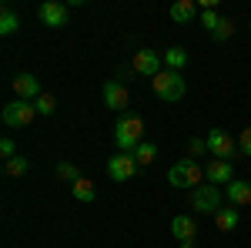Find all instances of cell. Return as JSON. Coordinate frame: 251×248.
Listing matches in <instances>:
<instances>
[{"instance_id": "4", "label": "cell", "mask_w": 251, "mask_h": 248, "mask_svg": "<svg viewBox=\"0 0 251 248\" xmlns=\"http://www.w3.org/2000/svg\"><path fill=\"white\" fill-rule=\"evenodd\" d=\"M34 117H37L34 101H20V97H14V101L3 108V124H7V128H27Z\"/></svg>"}, {"instance_id": "22", "label": "cell", "mask_w": 251, "mask_h": 248, "mask_svg": "<svg viewBox=\"0 0 251 248\" xmlns=\"http://www.w3.org/2000/svg\"><path fill=\"white\" fill-rule=\"evenodd\" d=\"M34 108H37V114H54V111H57V101H54V94H47V91H44V94L37 97V101H34Z\"/></svg>"}, {"instance_id": "15", "label": "cell", "mask_w": 251, "mask_h": 248, "mask_svg": "<svg viewBox=\"0 0 251 248\" xmlns=\"http://www.w3.org/2000/svg\"><path fill=\"white\" fill-rule=\"evenodd\" d=\"M238 221H241V215H238L234 205L214 211V225H218V231H234V228H238Z\"/></svg>"}, {"instance_id": "7", "label": "cell", "mask_w": 251, "mask_h": 248, "mask_svg": "<svg viewBox=\"0 0 251 248\" xmlns=\"http://www.w3.org/2000/svg\"><path fill=\"white\" fill-rule=\"evenodd\" d=\"M137 168H141V165L134 161V154L117 151V154H111V158H107V174H111L114 181H131V178L137 174Z\"/></svg>"}, {"instance_id": "26", "label": "cell", "mask_w": 251, "mask_h": 248, "mask_svg": "<svg viewBox=\"0 0 251 248\" xmlns=\"http://www.w3.org/2000/svg\"><path fill=\"white\" fill-rule=\"evenodd\" d=\"M0 154H3V161L17 158V144H14V138H3V141H0Z\"/></svg>"}, {"instance_id": "11", "label": "cell", "mask_w": 251, "mask_h": 248, "mask_svg": "<svg viewBox=\"0 0 251 248\" xmlns=\"http://www.w3.org/2000/svg\"><path fill=\"white\" fill-rule=\"evenodd\" d=\"M204 178H208V185H218V188H225V185H231L234 181V168L231 161H208V168H204Z\"/></svg>"}, {"instance_id": "19", "label": "cell", "mask_w": 251, "mask_h": 248, "mask_svg": "<svg viewBox=\"0 0 251 248\" xmlns=\"http://www.w3.org/2000/svg\"><path fill=\"white\" fill-rule=\"evenodd\" d=\"M154 158H157V144L154 141H141L134 148V161L144 168V165H154Z\"/></svg>"}, {"instance_id": "6", "label": "cell", "mask_w": 251, "mask_h": 248, "mask_svg": "<svg viewBox=\"0 0 251 248\" xmlns=\"http://www.w3.org/2000/svg\"><path fill=\"white\" fill-rule=\"evenodd\" d=\"M161 64H164V57H161V54L148 51V47H141V51H134V57H131V71L154 81V77L161 74Z\"/></svg>"}, {"instance_id": "9", "label": "cell", "mask_w": 251, "mask_h": 248, "mask_svg": "<svg viewBox=\"0 0 251 248\" xmlns=\"http://www.w3.org/2000/svg\"><path fill=\"white\" fill-rule=\"evenodd\" d=\"M100 94H104V104H107L111 111H127V104H131V91H127L121 81H107V84L100 87Z\"/></svg>"}, {"instance_id": "8", "label": "cell", "mask_w": 251, "mask_h": 248, "mask_svg": "<svg viewBox=\"0 0 251 248\" xmlns=\"http://www.w3.org/2000/svg\"><path fill=\"white\" fill-rule=\"evenodd\" d=\"M204 141H208V151H211L218 161H231V158H234V138H231L228 131H221V128H211Z\"/></svg>"}, {"instance_id": "2", "label": "cell", "mask_w": 251, "mask_h": 248, "mask_svg": "<svg viewBox=\"0 0 251 248\" xmlns=\"http://www.w3.org/2000/svg\"><path fill=\"white\" fill-rule=\"evenodd\" d=\"M151 87H154V94L161 97V101H168V104L181 101V97H184V91H188V84H184L181 71H161V74L151 81Z\"/></svg>"}, {"instance_id": "31", "label": "cell", "mask_w": 251, "mask_h": 248, "mask_svg": "<svg viewBox=\"0 0 251 248\" xmlns=\"http://www.w3.org/2000/svg\"><path fill=\"white\" fill-rule=\"evenodd\" d=\"M248 30H251V24H248Z\"/></svg>"}, {"instance_id": "14", "label": "cell", "mask_w": 251, "mask_h": 248, "mask_svg": "<svg viewBox=\"0 0 251 248\" xmlns=\"http://www.w3.org/2000/svg\"><path fill=\"white\" fill-rule=\"evenodd\" d=\"M171 231L177 242H194V235H198V221H194L191 215H174L171 218Z\"/></svg>"}, {"instance_id": "10", "label": "cell", "mask_w": 251, "mask_h": 248, "mask_svg": "<svg viewBox=\"0 0 251 248\" xmlns=\"http://www.w3.org/2000/svg\"><path fill=\"white\" fill-rule=\"evenodd\" d=\"M37 17H40V24H47V27H67L71 7H67V3H57V0H47L37 10Z\"/></svg>"}, {"instance_id": "18", "label": "cell", "mask_w": 251, "mask_h": 248, "mask_svg": "<svg viewBox=\"0 0 251 248\" xmlns=\"http://www.w3.org/2000/svg\"><path fill=\"white\" fill-rule=\"evenodd\" d=\"M161 57H164V64H168V71H181V67L188 64V51H184V47H168Z\"/></svg>"}, {"instance_id": "20", "label": "cell", "mask_w": 251, "mask_h": 248, "mask_svg": "<svg viewBox=\"0 0 251 248\" xmlns=\"http://www.w3.org/2000/svg\"><path fill=\"white\" fill-rule=\"evenodd\" d=\"M17 27H20V17L14 14V7H3L0 10V34L10 37V34H17Z\"/></svg>"}, {"instance_id": "16", "label": "cell", "mask_w": 251, "mask_h": 248, "mask_svg": "<svg viewBox=\"0 0 251 248\" xmlns=\"http://www.w3.org/2000/svg\"><path fill=\"white\" fill-rule=\"evenodd\" d=\"M71 194H74L77 201H84V205H91V201L97 198V188H94V181H91V178H80V181L71 185Z\"/></svg>"}, {"instance_id": "23", "label": "cell", "mask_w": 251, "mask_h": 248, "mask_svg": "<svg viewBox=\"0 0 251 248\" xmlns=\"http://www.w3.org/2000/svg\"><path fill=\"white\" fill-rule=\"evenodd\" d=\"M57 174L64 178V181H71V185L84 178V174H80V168H77V165H71V161H60V165H57Z\"/></svg>"}, {"instance_id": "27", "label": "cell", "mask_w": 251, "mask_h": 248, "mask_svg": "<svg viewBox=\"0 0 251 248\" xmlns=\"http://www.w3.org/2000/svg\"><path fill=\"white\" fill-rule=\"evenodd\" d=\"M238 148H241V151L251 158V124L245 128V131H241V138H238Z\"/></svg>"}, {"instance_id": "3", "label": "cell", "mask_w": 251, "mask_h": 248, "mask_svg": "<svg viewBox=\"0 0 251 248\" xmlns=\"http://www.w3.org/2000/svg\"><path fill=\"white\" fill-rule=\"evenodd\" d=\"M168 181H171L174 188H191L194 191V188L204 185V168L198 161H191V158L188 161H177L171 171H168Z\"/></svg>"}, {"instance_id": "1", "label": "cell", "mask_w": 251, "mask_h": 248, "mask_svg": "<svg viewBox=\"0 0 251 248\" xmlns=\"http://www.w3.org/2000/svg\"><path fill=\"white\" fill-rule=\"evenodd\" d=\"M114 141H117V151L134 154V148L144 141V121L137 114H121L114 124Z\"/></svg>"}, {"instance_id": "17", "label": "cell", "mask_w": 251, "mask_h": 248, "mask_svg": "<svg viewBox=\"0 0 251 248\" xmlns=\"http://www.w3.org/2000/svg\"><path fill=\"white\" fill-rule=\"evenodd\" d=\"M194 14H198L194 0H177V3H171V20L174 24H188V20H194Z\"/></svg>"}, {"instance_id": "29", "label": "cell", "mask_w": 251, "mask_h": 248, "mask_svg": "<svg viewBox=\"0 0 251 248\" xmlns=\"http://www.w3.org/2000/svg\"><path fill=\"white\" fill-rule=\"evenodd\" d=\"M181 248H198V245H194V242H181Z\"/></svg>"}, {"instance_id": "24", "label": "cell", "mask_w": 251, "mask_h": 248, "mask_svg": "<svg viewBox=\"0 0 251 248\" xmlns=\"http://www.w3.org/2000/svg\"><path fill=\"white\" fill-rule=\"evenodd\" d=\"M218 24H221L218 10H214V7H204V10H201V27H204L208 34H214V27H218Z\"/></svg>"}, {"instance_id": "13", "label": "cell", "mask_w": 251, "mask_h": 248, "mask_svg": "<svg viewBox=\"0 0 251 248\" xmlns=\"http://www.w3.org/2000/svg\"><path fill=\"white\" fill-rule=\"evenodd\" d=\"M225 198L231 201L234 208H245V205H251V181L234 178L231 185H225Z\"/></svg>"}, {"instance_id": "21", "label": "cell", "mask_w": 251, "mask_h": 248, "mask_svg": "<svg viewBox=\"0 0 251 248\" xmlns=\"http://www.w3.org/2000/svg\"><path fill=\"white\" fill-rule=\"evenodd\" d=\"M27 168H30V161H27L24 154L10 158V161H3V174H7V178H20V174H27Z\"/></svg>"}, {"instance_id": "25", "label": "cell", "mask_w": 251, "mask_h": 248, "mask_svg": "<svg viewBox=\"0 0 251 248\" xmlns=\"http://www.w3.org/2000/svg\"><path fill=\"white\" fill-rule=\"evenodd\" d=\"M234 34V20H228V17H221V24H218V27H214V34L211 37L214 40H228Z\"/></svg>"}, {"instance_id": "30", "label": "cell", "mask_w": 251, "mask_h": 248, "mask_svg": "<svg viewBox=\"0 0 251 248\" xmlns=\"http://www.w3.org/2000/svg\"><path fill=\"white\" fill-rule=\"evenodd\" d=\"M248 171H251V161H248Z\"/></svg>"}, {"instance_id": "28", "label": "cell", "mask_w": 251, "mask_h": 248, "mask_svg": "<svg viewBox=\"0 0 251 248\" xmlns=\"http://www.w3.org/2000/svg\"><path fill=\"white\" fill-rule=\"evenodd\" d=\"M204 151H208V141H204V138H194L191 141V154L198 158V154H204Z\"/></svg>"}, {"instance_id": "12", "label": "cell", "mask_w": 251, "mask_h": 248, "mask_svg": "<svg viewBox=\"0 0 251 248\" xmlns=\"http://www.w3.org/2000/svg\"><path fill=\"white\" fill-rule=\"evenodd\" d=\"M10 87H14V94L20 97V101H37L44 91H40V81L34 74H17L14 81H10Z\"/></svg>"}, {"instance_id": "5", "label": "cell", "mask_w": 251, "mask_h": 248, "mask_svg": "<svg viewBox=\"0 0 251 248\" xmlns=\"http://www.w3.org/2000/svg\"><path fill=\"white\" fill-rule=\"evenodd\" d=\"M191 208L198 215H214L221 208V188L218 185H201V188L191 191Z\"/></svg>"}]
</instances>
